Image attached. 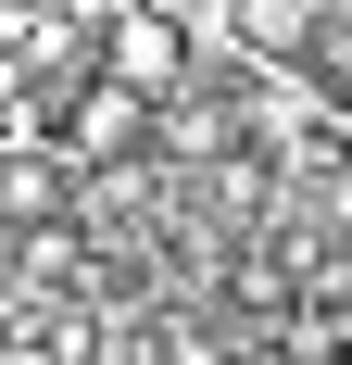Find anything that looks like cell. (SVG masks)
Segmentation results:
<instances>
[{
	"instance_id": "6da1fadb",
	"label": "cell",
	"mask_w": 352,
	"mask_h": 365,
	"mask_svg": "<svg viewBox=\"0 0 352 365\" xmlns=\"http://www.w3.org/2000/svg\"><path fill=\"white\" fill-rule=\"evenodd\" d=\"M101 76L126 88V101H164L176 76H189V26H176L164 0H113V26H101Z\"/></svg>"
},
{
	"instance_id": "7a4b0ae2",
	"label": "cell",
	"mask_w": 352,
	"mask_h": 365,
	"mask_svg": "<svg viewBox=\"0 0 352 365\" xmlns=\"http://www.w3.org/2000/svg\"><path fill=\"white\" fill-rule=\"evenodd\" d=\"M139 139H151V101H126L113 76H88V88L63 101V151H76V164H126Z\"/></svg>"
},
{
	"instance_id": "3957f363",
	"label": "cell",
	"mask_w": 352,
	"mask_h": 365,
	"mask_svg": "<svg viewBox=\"0 0 352 365\" xmlns=\"http://www.w3.org/2000/svg\"><path fill=\"white\" fill-rule=\"evenodd\" d=\"M327 215H340V227H352V151H340V177H327Z\"/></svg>"
},
{
	"instance_id": "277c9868",
	"label": "cell",
	"mask_w": 352,
	"mask_h": 365,
	"mask_svg": "<svg viewBox=\"0 0 352 365\" xmlns=\"http://www.w3.org/2000/svg\"><path fill=\"white\" fill-rule=\"evenodd\" d=\"M340 365H352V340H340Z\"/></svg>"
}]
</instances>
